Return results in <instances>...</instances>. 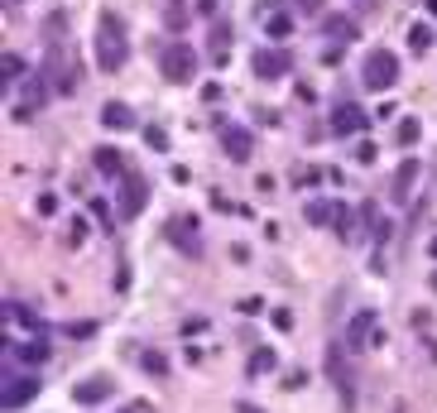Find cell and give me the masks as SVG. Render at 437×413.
Returning a JSON list of instances; mask_svg holds the SVG:
<instances>
[{
  "label": "cell",
  "instance_id": "6da1fadb",
  "mask_svg": "<svg viewBox=\"0 0 437 413\" xmlns=\"http://www.w3.org/2000/svg\"><path fill=\"white\" fill-rule=\"evenodd\" d=\"M91 53H96V68H101V72H120V68H125V58H130V34H125V25H120L115 10H101V15H96Z\"/></svg>",
  "mask_w": 437,
  "mask_h": 413
},
{
  "label": "cell",
  "instance_id": "7a4b0ae2",
  "mask_svg": "<svg viewBox=\"0 0 437 413\" xmlns=\"http://www.w3.org/2000/svg\"><path fill=\"white\" fill-rule=\"evenodd\" d=\"M360 82H365V91H389V87L399 82V53L370 49L365 53V68H360Z\"/></svg>",
  "mask_w": 437,
  "mask_h": 413
},
{
  "label": "cell",
  "instance_id": "3957f363",
  "mask_svg": "<svg viewBox=\"0 0 437 413\" xmlns=\"http://www.w3.org/2000/svg\"><path fill=\"white\" fill-rule=\"evenodd\" d=\"M159 72H164V82H173V87L192 82V72H197V53H192L183 39H173L164 53H159Z\"/></svg>",
  "mask_w": 437,
  "mask_h": 413
},
{
  "label": "cell",
  "instance_id": "277c9868",
  "mask_svg": "<svg viewBox=\"0 0 437 413\" xmlns=\"http://www.w3.org/2000/svg\"><path fill=\"white\" fill-rule=\"evenodd\" d=\"M49 96H53V77H49L44 68H34L25 82H20V96H15V120H20V115H34L39 106H49Z\"/></svg>",
  "mask_w": 437,
  "mask_h": 413
},
{
  "label": "cell",
  "instance_id": "5b68a950",
  "mask_svg": "<svg viewBox=\"0 0 437 413\" xmlns=\"http://www.w3.org/2000/svg\"><path fill=\"white\" fill-rule=\"evenodd\" d=\"M168 246L183 250L188 260H202V231H197V217H168Z\"/></svg>",
  "mask_w": 437,
  "mask_h": 413
},
{
  "label": "cell",
  "instance_id": "8992f818",
  "mask_svg": "<svg viewBox=\"0 0 437 413\" xmlns=\"http://www.w3.org/2000/svg\"><path fill=\"white\" fill-rule=\"evenodd\" d=\"M34 394H39V375L10 370V375H5V389H0V404H5V413H15L20 404H29Z\"/></svg>",
  "mask_w": 437,
  "mask_h": 413
},
{
  "label": "cell",
  "instance_id": "52a82bcc",
  "mask_svg": "<svg viewBox=\"0 0 437 413\" xmlns=\"http://www.w3.org/2000/svg\"><path fill=\"white\" fill-rule=\"evenodd\" d=\"M144 207H149V183H144L139 173H125V178H120V217L135 221Z\"/></svg>",
  "mask_w": 437,
  "mask_h": 413
},
{
  "label": "cell",
  "instance_id": "ba28073f",
  "mask_svg": "<svg viewBox=\"0 0 437 413\" xmlns=\"http://www.w3.org/2000/svg\"><path fill=\"white\" fill-rule=\"evenodd\" d=\"M221 144H226L231 164H250V154H255V135L246 125H221Z\"/></svg>",
  "mask_w": 437,
  "mask_h": 413
},
{
  "label": "cell",
  "instance_id": "9c48e42d",
  "mask_svg": "<svg viewBox=\"0 0 437 413\" xmlns=\"http://www.w3.org/2000/svg\"><path fill=\"white\" fill-rule=\"evenodd\" d=\"M327 375H331V385L341 389V399L351 404V365H346V341H331V346H327Z\"/></svg>",
  "mask_w": 437,
  "mask_h": 413
},
{
  "label": "cell",
  "instance_id": "30bf717a",
  "mask_svg": "<svg viewBox=\"0 0 437 413\" xmlns=\"http://www.w3.org/2000/svg\"><path fill=\"white\" fill-rule=\"evenodd\" d=\"M250 63H255V77H265V82H279V77L293 68V63H289V49H260Z\"/></svg>",
  "mask_w": 437,
  "mask_h": 413
},
{
  "label": "cell",
  "instance_id": "8fae6325",
  "mask_svg": "<svg viewBox=\"0 0 437 413\" xmlns=\"http://www.w3.org/2000/svg\"><path fill=\"white\" fill-rule=\"evenodd\" d=\"M365 130V106H351V101H341V106H331V135L351 139Z\"/></svg>",
  "mask_w": 437,
  "mask_h": 413
},
{
  "label": "cell",
  "instance_id": "7c38bea8",
  "mask_svg": "<svg viewBox=\"0 0 437 413\" xmlns=\"http://www.w3.org/2000/svg\"><path fill=\"white\" fill-rule=\"evenodd\" d=\"M110 394H115L110 375H96V380H77V385H72V399H77V404H101Z\"/></svg>",
  "mask_w": 437,
  "mask_h": 413
},
{
  "label": "cell",
  "instance_id": "4fadbf2b",
  "mask_svg": "<svg viewBox=\"0 0 437 413\" xmlns=\"http://www.w3.org/2000/svg\"><path fill=\"white\" fill-rule=\"evenodd\" d=\"M265 34H270L274 44H284V39L293 34V15H289L284 5H270V10H265Z\"/></svg>",
  "mask_w": 437,
  "mask_h": 413
},
{
  "label": "cell",
  "instance_id": "5bb4252c",
  "mask_svg": "<svg viewBox=\"0 0 437 413\" xmlns=\"http://www.w3.org/2000/svg\"><path fill=\"white\" fill-rule=\"evenodd\" d=\"M413 183H418V159H404V164L394 168V183H389V197L394 202H404L413 193Z\"/></svg>",
  "mask_w": 437,
  "mask_h": 413
},
{
  "label": "cell",
  "instance_id": "9a60e30c",
  "mask_svg": "<svg viewBox=\"0 0 437 413\" xmlns=\"http://www.w3.org/2000/svg\"><path fill=\"white\" fill-rule=\"evenodd\" d=\"M101 125L106 130H135V110L125 106V101H106L101 106Z\"/></svg>",
  "mask_w": 437,
  "mask_h": 413
},
{
  "label": "cell",
  "instance_id": "2e32d148",
  "mask_svg": "<svg viewBox=\"0 0 437 413\" xmlns=\"http://www.w3.org/2000/svg\"><path fill=\"white\" fill-rule=\"evenodd\" d=\"M370 331H375V312L365 307V312H355V317H351V331H346V351H360V346L370 341Z\"/></svg>",
  "mask_w": 437,
  "mask_h": 413
},
{
  "label": "cell",
  "instance_id": "e0dca14e",
  "mask_svg": "<svg viewBox=\"0 0 437 413\" xmlns=\"http://www.w3.org/2000/svg\"><path fill=\"white\" fill-rule=\"evenodd\" d=\"M5 317H10V322H20V327H29L34 336H49V322H44L39 312H29V307H15V303H5Z\"/></svg>",
  "mask_w": 437,
  "mask_h": 413
},
{
  "label": "cell",
  "instance_id": "ac0fdd59",
  "mask_svg": "<svg viewBox=\"0 0 437 413\" xmlns=\"http://www.w3.org/2000/svg\"><path fill=\"white\" fill-rule=\"evenodd\" d=\"M44 360H49V336H34L20 346V365H44Z\"/></svg>",
  "mask_w": 437,
  "mask_h": 413
},
{
  "label": "cell",
  "instance_id": "d6986e66",
  "mask_svg": "<svg viewBox=\"0 0 437 413\" xmlns=\"http://www.w3.org/2000/svg\"><path fill=\"white\" fill-rule=\"evenodd\" d=\"M96 168H101L106 178H125V164H120V154H115L110 144H101V149H96Z\"/></svg>",
  "mask_w": 437,
  "mask_h": 413
},
{
  "label": "cell",
  "instance_id": "ffe728a7",
  "mask_svg": "<svg viewBox=\"0 0 437 413\" xmlns=\"http://www.w3.org/2000/svg\"><path fill=\"white\" fill-rule=\"evenodd\" d=\"M418 135H423V120H418V115H404V120L394 125V139H399L404 149H409V144H418Z\"/></svg>",
  "mask_w": 437,
  "mask_h": 413
},
{
  "label": "cell",
  "instance_id": "44dd1931",
  "mask_svg": "<svg viewBox=\"0 0 437 413\" xmlns=\"http://www.w3.org/2000/svg\"><path fill=\"white\" fill-rule=\"evenodd\" d=\"M274 365H279V356H274L270 346H255V351H250V365H246V370H250V375H270Z\"/></svg>",
  "mask_w": 437,
  "mask_h": 413
},
{
  "label": "cell",
  "instance_id": "7402d4cb",
  "mask_svg": "<svg viewBox=\"0 0 437 413\" xmlns=\"http://www.w3.org/2000/svg\"><path fill=\"white\" fill-rule=\"evenodd\" d=\"M409 49L413 53H428V49H433V25H428V20H418V25L409 29Z\"/></svg>",
  "mask_w": 437,
  "mask_h": 413
},
{
  "label": "cell",
  "instance_id": "603a6c76",
  "mask_svg": "<svg viewBox=\"0 0 437 413\" xmlns=\"http://www.w3.org/2000/svg\"><path fill=\"white\" fill-rule=\"evenodd\" d=\"M0 72H5V82H15V77L25 82L34 68H25V58H20V53H5V58H0Z\"/></svg>",
  "mask_w": 437,
  "mask_h": 413
},
{
  "label": "cell",
  "instance_id": "cb8c5ba5",
  "mask_svg": "<svg viewBox=\"0 0 437 413\" xmlns=\"http://www.w3.org/2000/svg\"><path fill=\"white\" fill-rule=\"evenodd\" d=\"M327 34L336 39V44H346V39H355V25L346 20V15H327Z\"/></svg>",
  "mask_w": 437,
  "mask_h": 413
},
{
  "label": "cell",
  "instance_id": "d4e9b609",
  "mask_svg": "<svg viewBox=\"0 0 437 413\" xmlns=\"http://www.w3.org/2000/svg\"><path fill=\"white\" fill-rule=\"evenodd\" d=\"M331 231L336 236H351V207L346 202H331Z\"/></svg>",
  "mask_w": 437,
  "mask_h": 413
},
{
  "label": "cell",
  "instance_id": "484cf974",
  "mask_svg": "<svg viewBox=\"0 0 437 413\" xmlns=\"http://www.w3.org/2000/svg\"><path fill=\"white\" fill-rule=\"evenodd\" d=\"M139 365H144V375H154V380H164V375H168V360L159 356V351H144Z\"/></svg>",
  "mask_w": 437,
  "mask_h": 413
},
{
  "label": "cell",
  "instance_id": "4316f807",
  "mask_svg": "<svg viewBox=\"0 0 437 413\" xmlns=\"http://www.w3.org/2000/svg\"><path fill=\"white\" fill-rule=\"evenodd\" d=\"M303 217L312 221V226H331V202H322V197H317V202H308V212H303Z\"/></svg>",
  "mask_w": 437,
  "mask_h": 413
},
{
  "label": "cell",
  "instance_id": "83f0119b",
  "mask_svg": "<svg viewBox=\"0 0 437 413\" xmlns=\"http://www.w3.org/2000/svg\"><path fill=\"white\" fill-rule=\"evenodd\" d=\"M144 144L164 154V149H168V130H164V125H144Z\"/></svg>",
  "mask_w": 437,
  "mask_h": 413
},
{
  "label": "cell",
  "instance_id": "f1b7e54d",
  "mask_svg": "<svg viewBox=\"0 0 437 413\" xmlns=\"http://www.w3.org/2000/svg\"><path fill=\"white\" fill-rule=\"evenodd\" d=\"M87 212H91V221H96L101 231H110V226H115V221H110V207L101 202V197H91V207H87Z\"/></svg>",
  "mask_w": 437,
  "mask_h": 413
},
{
  "label": "cell",
  "instance_id": "f546056e",
  "mask_svg": "<svg viewBox=\"0 0 437 413\" xmlns=\"http://www.w3.org/2000/svg\"><path fill=\"white\" fill-rule=\"evenodd\" d=\"M68 336H72V341H87V336H96V322H72Z\"/></svg>",
  "mask_w": 437,
  "mask_h": 413
},
{
  "label": "cell",
  "instance_id": "4dcf8cb0",
  "mask_svg": "<svg viewBox=\"0 0 437 413\" xmlns=\"http://www.w3.org/2000/svg\"><path fill=\"white\" fill-rule=\"evenodd\" d=\"M355 159H360V164H375V144L360 139V144H355Z\"/></svg>",
  "mask_w": 437,
  "mask_h": 413
},
{
  "label": "cell",
  "instance_id": "1f68e13d",
  "mask_svg": "<svg viewBox=\"0 0 437 413\" xmlns=\"http://www.w3.org/2000/svg\"><path fill=\"white\" fill-rule=\"evenodd\" d=\"M274 327L289 331V327H293V312H289V307H274Z\"/></svg>",
  "mask_w": 437,
  "mask_h": 413
},
{
  "label": "cell",
  "instance_id": "d6a6232c",
  "mask_svg": "<svg viewBox=\"0 0 437 413\" xmlns=\"http://www.w3.org/2000/svg\"><path fill=\"white\" fill-rule=\"evenodd\" d=\"M183 25V0H168V29Z\"/></svg>",
  "mask_w": 437,
  "mask_h": 413
},
{
  "label": "cell",
  "instance_id": "836d02e7",
  "mask_svg": "<svg viewBox=\"0 0 437 413\" xmlns=\"http://www.w3.org/2000/svg\"><path fill=\"white\" fill-rule=\"evenodd\" d=\"M53 212H58V197L44 193V197H39V217H53Z\"/></svg>",
  "mask_w": 437,
  "mask_h": 413
},
{
  "label": "cell",
  "instance_id": "e575fe53",
  "mask_svg": "<svg viewBox=\"0 0 437 413\" xmlns=\"http://www.w3.org/2000/svg\"><path fill=\"white\" fill-rule=\"evenodd\" d=\"M236 307H241L246 317H255V312H260V307H265V303H260V298H241V303H236Z\"/></svg>",
  "mask_w": 437,
  "mask_h": 413
},
{
  "label": "cell",
  "instance_id": "d590c367",
  "mask_svg": "<svg viewBox=\"0 0 437 413\" xmlns=\"http://www.w3.org/2000/svg\"><path fill=\"white\" fill-rule=\"evenodd\" d=\"M202 101H207V106H212V101H221V87L207 82V87H202Z\"/></svg>",
  "mask_w": 437,
  "mask_h": 413
},
{
  "label": "cell",
  "instance_id": "8d00e7d4",
  "mask_svg": "<svg viewBox=\"0 0 437 413\" xmlns=\"http://www.w3.org/2000/svg\"><path fill=\"white\" fill-rule=\"evenodd\" d=\"M293 5H298V10H308V15H317V10H322V0H293Z\"/></svg>",
  "mask_w": 437,
  "mask_h": 413
},
{
  "label": "cell",
  "instance_id": "74e56055",
  "mask_svg": "<svg viewBox=\"0 0 437 413\" xmlns=\"http://www.w3.org/2000/svg\"><path fill=\"white\" fill-rule=\"evenodd\" d=\"M197 10H202V15H212V10H217V0H202V5H197Z\"/></svg>",
  "mask_w": 437,
  "mask_h": 413
},
{
  "label": "cell",
  "instance_id": "f35d334b",
  "mask_svg": "<svg viewBox=\"0 0 437 413\" xmlns=\"http://www.w3.org/2000/svg\"><path fill=\"white\" fill-rule=\"evenodd\" d=\"M236 413H265V409H255V404H236Z\"/></svg>",
  "mask_w": 437,
  "mask_h": 413
},
{
  "label": "cell",
  "instance_id": "ab89813d",
  "mask_svg": "<svg viewBox=\"0 0 437 413\" xmlns=\"http://www.w3.org/2000/svg\"><path fill=\"white\" fill-rule=\"evenodd\" d=\"M428 284H433V293H437V269H433V279H428Z\"/></svg>",
  "mask_w": 437,
  "mask_h": 413
},
{
  "label": "cell",
  "instance_id": "60d3db41",
  "mask_svg": "<svg viewBox=\"0 0 437 413\" xmlns=\"http://www.w3.org/2000/svg\"><path fill=\"white\" fill-rule=\"evenodd\" d=\"M428 10H433V15H437V0H428Z\"/></svg>",
  "mask_w": 437,
  "mask_h": 413
},
{
  "label": "cell",
  "instance_id": "b9f144b4",
  "mask_svg": "<svg viewBox=\"0 0 437 413\" xmlns=\"http://www.w3.org/2000/svg\"><path fill=\"white\" fill-rule=\"evenodd\" d=\"M433 260H437V236H433Z\"/></svg>",
  "mask_w": 437,
  "mask_h": 413
}]
</instances>
